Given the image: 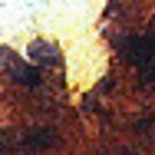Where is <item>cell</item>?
I'll return each instance as SVG.
<instances>
[{
  "label": "cell",
  "instance_id": "3",
  "mask_svg": "<svg viewBox=\"0 0 155 155\" xmlns=\"http://www.w3.org/2000/svg\"><path fill=\"white\" fill-rule=\"evenodd\" d=\"M13 76H17L23 86H36V83H40V76H36V69H33V66H17V69H13Z\"/></svg>",
  "mask_w": 155,
  "mask_h": 155
},
{
  "label": "cell",
  "instance_id": "2",
  "mask_svg": "<svg viewBox=\"0 0 155 155\" xmlns=\"http://www.w3.org/2000/svg\"><path fill=\"white\" fill-rule=\"evenodd\" d=\"M53 139H56V135H53L50 129H36V132L27 135V142H30L33 149H46V145H53Z\"/></svg>",
  "mask_w": 155,
  "mask_h": 155
},
{
  "label": "cell",
  "instance_id": "1",
  "mask_svg": "<svg viewBox=\"0 0 155 155\" xmlns=\"http://www.w3.org/2000/svg\"><path fill=\"white\" fill-rule=\"evenodd\" d=\"M122 53L145 73V79H155V36H135V40H129Z\"/></svg>",
  "mask_w": 155,
  "mask_h": 155
},
{
  "label": "cell",
  "instance_id": "4",
  "mask_svg": "<svg viewBox=\"0 0 155 155\" xmlns=\"http://www.w3.org/2000/svg\"><path fill=\"white\" fill-rule=\"evenodd\" d=\"M33 60H60V56H56V50H53V46H50V43H33Z\"/></svg>",
  "mask_w": 155,
  "mask_h": 155
}]
</instances>
